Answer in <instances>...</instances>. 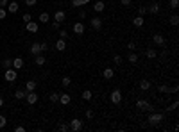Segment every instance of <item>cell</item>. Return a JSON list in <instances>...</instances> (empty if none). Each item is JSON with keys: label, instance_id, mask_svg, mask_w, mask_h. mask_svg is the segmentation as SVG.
I'll use <instances>...</instances> for the list:
<instances>
[{"label": "cell", "instance_id": "1", "mask_svg": "<svg viewBox=\"0 0 179 132\" xmlns=\"http://www.w3.org/2000/svg\"><path fill=\"white\" fill-rule=\"evenodd\" d=\"M163 120H165L163 113H156V111H152L150 116H149V125H150V127H158Z\"/></svg>", "mask_w": 179, "mask_h": 132}, {"label": "cell", "instance_id": "2", "mask_svg": "<svg viewBox=\"0 0 179 132\" xmlns=\"http://www.w3.org/2000/svg\"><path fill=\"white\" fill-rule=\"evenodd\" d=\"M109 100H111V104L118 105L122 102V91L120 89H113V91H111V95H109Z\"/></svg>", "mask_w": 179, "mask_h": 132}, {"label": "cell", "instance_id": "3", "mask_svg": "<svg viewBox=\"0 0 179 132\" xmlns=\"http://www.w3.org/2000/svg\"><path fill=\"white\" fill-rule=\"evenodd\" d=\"M4 79H6L7 82H14V80L18 79L16 70H14V68H7V70H6V73H4Z\"/></svg>", "mask_w": 179, "mask_h": 132}, {"label": "cell", "instance_id": "4", "mask_svg": "<svg viewBox=\"0 0 179 132\" xmlns=\"http://www.w3.org/2000/svg\"><path fill=\"white\" fill-rule=\"evenodd\" d=\"M68 127H70V130H74V132H79V130H82V120H79V118H74V120H70Z\"/></svg>", "mask_w": 179, "mask_h": 132}, {"label": "cell", "instance_id": "5", "mask_svg": "<svg viewBox=\"0 0 179 132\" xmlns=\"http://www.w3.org/2000/svg\"><path fill=\"white\" fill-rule=\"evenodd\" d=\"M72 31H74V34H77V36H82V34H84V31H86V27H84L82 21H75L74 27H72Z\"/></svg>", "mask_w": 179, "mask_h": 132}, {"label": "cell", "instance_id": "6", "mask_svg": "<svg viewBox=\"0 0 179 132\" xmlns=\"http://www.w3.org/2000/svg\"><path fill=\"white\" fill-rule=\"evenodd\" d=\"M152 39H154V45L156 47H165V43H167V39H165L163 34H154Z\"/></svg>", "mask_w": 179, "mask_h": 132}, {"label": "cell", "instance_id": "7", "mask_svg": "<svg viewBox=\"0 0 179 132\" xmlns=\"http://www.w3.org/2000/svg\"><path fill=\"white\" fill-rule=\"evenodd\" d=\"M90 25H92V29H95V31H100L102 29V18H99V16L92 18L90 20Z\"/></svg>", "mask_w": 179, "mask_h": 132}, {"label": "cell", "instance_id": "8", "mask_svg": "<svg viewBox=\"0 0 179 132\" xmlns=\"http://www.w3.org/2000/svg\"><path fill=\"white\" fill-rule=\"evenodd\" d=\"M25 100H27V104H29V105H34V104L38 102V95H36L34 91H27V95H25Z\"/></svg>", "mask_w": 179, "mask_h": 132}, {"label": "cell", "instance_id": "9", "mask_svg": "<svg viewBox=\"0 0 179 132\" xmlns=\"http://www.w3.org/2000/svg\"><path fill=\"white\" fill-rule=\"evenodd\" d=\"M70 102H72V97H70L68 93H61V95H59V102H57V104H61V105H68Z\"/></svg>", "mask_w": 179, "mask_h": 132}, {"label": "cell", "instance_id": "10", "mask_svg": "<svg viewBox=\"0 0 179 132\" xmlns=\"http://www.w3.org/2000/svg\"><path fill=\"white\" fill-rule=\"evenodd\" d=\"M25 31L27 32H31V34H34V32H38V23H36V21H27V23H25Z\"/></svg>", "mask_w": 179, "mask_h": 132}, {"label": "cell", "instance_id": "11", "mask_svg": "<svg viewBox=\"0 0 179 132\" xmlns=\"http://www.w3.org/2000/svg\"><path fill=\"white\" fill-rule=\"evenodd\" d=\"M160 11H161V7H160L158 2H154V4H150V6L147 7V13H150V14H158Z\"/></svg>", "mask_w": 179, "mask_h": 132}, {"label": "cell", "instance_id": "12", "mask_svg": "<svg viewBox=\"0 0 179 132\" xmlns=\"http://www.w3.org/2000/svg\"><path fill=\"white\" fill-rule=\"evenodd\" d=\"M56 50H57V52H64V50H66V39H61V38H59V39L56 41Z\"/></svg>", "mask_w": 179, "mask_h": 132}, {"label": "cell", "instance_id": "13", "mask_svg": "<svg viewBox=\"0 0 179 132\" xmlns=\"http://www.w3.org/2000/svg\"><path fill=\"white\" fill-rule=\"evenodd\" d=\"M41 52H43L41 43H32V45H31V54H32V55H38V54H41Z\"/></svg>", "mask_w": 179, "mask_h": 132}, {"label": "cell", "instance_id": "14", "mask_svg": "<svg viewBox=\"0 0 179 132\" xmlns=\"http://www.w3.org/2000/svg\"><path fill=\"white\" fill-rule=\"evenodd\" d=\"M54 20L59 21V23H63V21L66 20V13H64V11H56V13H54Z\"/></svg>", "mask_w": 179, "mask_h": 132}, {"label": "cell", "instance_id": "15", "mask_svg": "<svg viewBox=\"0 0 179 132\" xmlns=\"http://www.w3.org/2000/svg\"><path fill=\"white\" fill-rule=\"evenodd\" d=\"M24 64H25V62H24V59H21V57H14V59H13V68H14V70L24 68Z\"/></svg>", "mask_w": 179, "mask_h": 132}, {"label": "cell", "instance_id": "16", "mask_svg": "<svg viewBox=\"0 0 179 132\" xmlns=\"http://www.w3.org/2000/svg\"><path fill=\"white\" fill-rule=\"evenodd\" d=\"M104 9H106V4L102 2V0H97V2L93 4V11H95V13H102Z\"/></svg>", "mask_w": 179, "mask_h": 132}, {"label": "cell", "instance_id": "17", "mask_svg": "<svg viewBox=\"0 0 179 132\" xmlns=\"http://www.w3.org/2000/svg\"><path fill=\"white\" fill-rule=\"evenodd\" d=\"M18 9H20V6H18V2H14V0H13V2H9V4H7V13L14 14V13H16Z\"/></svg>", "mask_w": 179, "mask_h": 132}, {"label": "cell", "instance_id": "18", "mask_svg": "<svg viewBox=\"0 0 179 132\" xmlns=\"http://www.w3.org/2000/svg\"><path fill=\"white\" fill-rule=\"evenodd\" d=\"M143 23H145V20H143V16H140V14L132 20V25H134V27H143Z\"/></svg>", "mask_w": 179, "mask_h": 132}, {"label": "cell", "instance_id": "19", "mask_svg": "<svg viewBox=\"0 0 179 132\" xmlns=\"http://www.w3.org/2000/svg\"><path fill=\"white\" fill-rule=\"evenodd\" d=\"M140 89H142V91H149V89H150V82H149L147 79H142V80H140Z\"/></svg>", "mask_w": 179, "mask_h": 132}, {"label": "cell", "instance_id": "20", "mask_svg": "<svg viewBox=\"0 0 179 132\" xmlns=\"http://www.w3.org/2000/svg\"><path fill=\"white\" fill-rule=\"evenodd\" d=\"M36 80H27L25 82V91H36Z\"/></svg>", "mask_w": 179, "mask_h": 132}, {"label": "cell", "instance_id": "21", "mask_svg": "<svg viewBox=\"0 0 179 132\" xmlns=\"http://www.w3.org/2000/svg\"><path fill=\"white\" fill-rule=\"evenodd\" d=\"M145 55H147V59H156L158 57V52H156V48H147Z\"/></svg>", "mask_w": 179, "mask_h": 132}, {"label": "cell", "instance_id": "22", "mask_svg": "<svg viewBox=\"0 0 179 132\" xmlns=\"http://www.w3.org/2000/svg\"><path fill=\"white\" fill-rule=\"evenodd\" d=\"M138 59H140V57H138V54H134V52H131V54L127 55V62H131V64H136V62H138Z\"/></svg>", "mask_w": 179, "mask_h": 132}, {"label": "cell", "instance_id": "23", "mask_svg": "<svg viewBox=\"0 0 179 132\" xmlns=\"http://www.w3.org/2000/svg\"><path fill=\"white\" fill-rule=\"evenodd\" d=\"M25 95H27L25 89H16V91H14V98H16V100H24Z\"/></svg>", "mask_w": 179, "mask_h": 132}, {"label": "cell", "instance_id": "24", "mask_svg": "<svg viewBox=\"0 0 179 132\" xmlns=\"http://www.w3.org/2000/svg\"><path fill=\"white\" fill-rule=\"evenodd\" d=\"M102 77L109 80V79H113V77H115V72H113V70H111V68H106V70L102 72Z\"/></svg>", "mask_w": 179, "mask_h": 132}, {"label": "cell", "instance_id": "25", "mask_svg": "<svg viewBox=\"0 0 179 132\" xmlns=\"http://www.w3.org/2000/svg\"><path fill=\"white\" fill-rule=\"evenodd\" d=\"M50 21V14L49 13H41L39 14V23H49Z\"/></svg>", "mask_w": 179, "mask_h": 132}, {"label": "cell", "instance_id": "26", "mask_svg": "<svg viewBox=\"0 0 179 132\" xmlns=\"http://www.w3.org/2000/svg\"><path fill=\"white\" fill-rule=\"evenodd\" d=\"M136 107L140 109V111H145V109L149 107V102H147V100H138V102H136Z\"/></svg>", "mask_w": 179, "mask_h": 132}, {"label": "cell", "instance_id": "27", "mask_svg": "<svg viewBox=\"0 0 179 132\" xmlns=\"http://www.w3.org/2000/svg\"><path fill=\"white\" fill-rule=\"evenodd\" d=\"M34 57H36V59H34V62H36L38 66H43L45 62H47V59H45V57H43L41 54H38V55H34Z\"/></svg>", "mask_w": 179, "mask_h": 132}, {"label": "cell", "instance_id": "28", "mask_svg": "<svg viewBox=\"0 0 179 132\" xmlns=\"http://www.w3.org/2000/svg\"><path fill=\"white\" fill-rule=\"evenodd\" d=\"M92 98H93V93H92V91H88V89H84V91H82V100L90 102Z\"/></svg>", "mask_w": 179, "mask_h": 132}, {"label": "cell", "instance_id": "29", "mask_svg": "<svg viewBox=\"0 0 179 132\" xmlns=\"http://www.w3.org/2000/svg\"><path fill=\"white\" fill-rule=\"evenodd\" d=\"M168 21H170V25H174V27H175V25L179 23V16H177V14H172V16L168 18Z\"/></svg>", "mask_w": 179, "mask_h": 132}, {"label": "cell", "instance_id": "30", "mask_svg": "<svg viewBox=\"0 0 179 132\" xmlns=\"http://www.w3.org/2000/svg\"><path fill=\"white\" fill-rule=\"evenodd\" d=\"M49 98H50V102H52V104H57V102H59V93H56V91H54V93H50V97H49Z\"/></svg>", "mask_w": 179, "mask_h": 132}, {"label": "cell", "instance_id": "31", "mask_svg": "<svg viewBox=\"0 0 179 132\" xmlns=\"http://www.w3.org/2000/svg\"><path fill=\"white\" fill-rule=\"evenodd\" d=\"M177 105H179V102H177V100H174L170 105H167V111H168V113H170V111H175V109H177Z\"/></svg>", "mask_w": 179, "mask_h": 132}, {"label": "cell", "instance_id": "32", "mask_svg": "<svg viewBox=\"0 0 179 132\" xmlns=\"http://www.w3.org/2000/svg\"><path fill=\"white\" fill-rule=\"evenodd\" d=\"M61 84H63V87H68V86L72 84V79H70V77H63V80H61Z\"/></svg>", "mask_w": 179, "mask_h": 132}, {"label": "cell", "instance_id": "33", "mask_svg": "<svg viewBox=\"0 0 179 132\" xmlns=\"http://www.w3.org/2000/svg\"><path fill=\"white\" fill-rule=\"evenodd\" d=\"M2 66H4L6 70H7V68H13V61H11V59H4V61H2Z\"/></svg>", "mask_w": 179, "mask_h": 132}, {"label": "cell", "instance_id": "34", "mask_svg": "<svg viewBox=\"0 0 179 132\" xmlns=\"http://www.w3.org/2000/svg\"><path fill=\"white\" fill-rule=\"evenodd\" d=\"M57 130H61V132H68L70 127L66 125V123H59V125H57Z\"/></svg>", "mask_w": 179, "mask_h": 132}, {"label": "cell", "instance_id": "35", "mask_svg": "<svg viewBox=\"0 0 179 132\" xmlns=\"http://www.w3.org/2000/svg\"><path fill=\"white\" fill-rule=\"evenodd\" d=\"M158 91H160V93H168V91H170V87L165 86V84H161V86H158Z\"/></svg>", "mask_w": 179, "mask_h": 132}, {"label": "cell", "instance_id": "36", "mask_svg": "<svg viewBox=\"0 0 179 132\" xmlns=\"http://www.w3.org/2000/svg\"><path fill=\"white\" fill-rule=\"evenodd\" d=\"M122 61H124V59H122V55H118V54H117V55H113V62H115L117 66H120V64H122Z\"/></svg>", "mask_w": 179, "mask_h": 132}, {"label": "cell", "instance_id": "37", "mask_svg": "<svg viewBox=\"0 0 179 132\" xmlns=\"http://www.w3.org/2000/svg\"><path fill=\"white\" fill-rule=\"evenodd\" d=\"M59 38L66 39V38H68V31H66V29H59Z\"/></svg>", "mask_w": 179, "mask_h": 132}, {"label": "cell", "instance_id": "38", "mask_svg": "<svg viewBox=\"0 0 179 132\" xmlns=\"http://www.w3.org/2000/svg\"><path fill=\"white\" fill-rule=\"evenodd\" d=\"M6 125H7V118L4 114H0V128H4Z\"/></svg>", "mask_w": 179, "mask_h": 132}, {"label": "cell", "instance_id": "39", "mask_svg": "<svg viewBox=\"0 0 179 132\" xmlns=\"http://www.w3.org/2000/svg\"><path fill=\"white\" fill-rule=\"evenodd\" d=\"M168 4H170V6H168L170 9H177V7H179V0H170Z\"/></svg>", "mask_w": 179, "mask_h": 132}, {"label": "cell", "instance_id": "40", "mask_svg": "<svg viewBox=\"0 0 179 132\" xmlns=\"http://www.w3.org/2000/svg\"><path fill=\"white\" fill-rule=\"evenodd\" d=\"M138 14H140V16H145V14H147V7H145V6H140V7H138Z\"/></svg>", "mask_w": 179, "mask_h": 132}, {"label": "cell", "instance_id": "41", "mask_svg": "<svg viewBox=\"0 0 179 132\" xmlns=\"http://www.w3.org/2000/svg\"><path fill=\"white\" fill-rule=\"evenodd\" d=\"M50 27H52L54 31H59V29H61V23H59V21H56V20H54L52 23H50Z\"/></svg>", "mask_w": 179, "mask_h": 132}, {"label": "cell", "instance_id": "42", "mask_svg": "<svg viewBox=\"0 0 179 132\" xmlns=\"http://www.w3.org/2000/svg\"><path fill=\"white\" fill-rule=\"evenodd\" d=\"M72 6L79 9V7H82V2H81V0H72Z\"/></svg>", "mask_w": 179, "mask_h": 132}, {"label": "cell", "instance_id": "43", "mask_svg": "<svg viewBox=\"0 0 179 132\" xmlns=\"http://www.w3.org/2000/svg\"><path fill=\"white\" fill-rule=\"evenodd\" d=\"M21 20H24V23H27V21H31V20H32V16H31L29 13H25V14H24V18H21Z\"/></svg>", "mask_w": 179, "mask_h": 132}, {"label": "cell", "instance_id": "44", "mask_svg": "<svg viewBox=\"0 0 179 132\" xmlns=\"http://www.w3.org/2000/svg\"><path fill=\"white\" fill-rule=\"evenodd\" d=\"M6 16H7V11H6L4 7H0V20H4Z\"/></svg>", "mask_w": 179, "mask_h": 132}, {"label": "cell", "instance_id": "45", "mask_svg": "<svg viewBox=\"0 0 179 132\" xmlns=\"http://www.w3.org/2000/svg\"><path fill=\"white\" fill-rule=\"evenodd\" d=\"M120 4H122V6H125V7H129V6L132 4V0H120Z\"/></svg>", "mask_w": 179, "mask_h": 132}, {"label": "cell", "instance_id": "46", "mask_svg": "<svg viewBox=\"0 0 179 132\" xmlns=\"http://www.w3.org/2000/svg\"><path fill=\"white\" fill-rule=\"evenodd\" d=\"M79 18H81V20H84V18H86V11H84V9H81V7H79Z\"/></svg>", "mask_w": 179, "mask_h": 132}, {"label": "cell", "instance_id": "47", "mask_svg": "<svg viewBox=\"0 0 179 132\" xmlns=\"http://www.w3.org/2000/svg\"><path fill=\"white\" fill-rule=\"evenodd\" d=\"M86 118H88V120L93 118V111H92V109H88V111H86Z\"/></svg>", "mask_w": 179, "mask_h": 132}, {"label": "cell", "instance_id": "48", "mask_svg": "<svg viewBox=\"0 0 179 132\" xmlns=\"http://www.w3.org/2000/svg\"><path fill=\"white\" fill-rule=\"evenodd\" d=\"M25 4L32 7V6H36V4H38V0H25Z\"/></svg>", "mask_w": 179, "mask_h": 132}, {"label": "cell", "instance_id": "49", "mask_svg": "<svg viewBox=\"0 0 179 132\" xmlns=\"http://www.w3.org/2000/svg\"><path fill=\"white\" fill-rule=\"evenodd\" d=\"M127 48H129L131 52H134V48H136V45H134V43L131 41V43H127Z\"/></svg>", "mask_w": 179, "mask_h": 132}, {"label": "cell", "instance_id": "50", "mask_svg": "<svg viewBox=\"0 0 179 132\" xmlns=\"http://www.w3.org/2000/svg\"><path fill=\"white\" fill-rule=\"evenodd\" d=\"M177 91H179V87H177V86H174V87H170V91H168V93H172V95H177Z\"/></svg>", "mask_w": 179, "mask_h": 132}, {"label": "cell", "instance_id": "51", "mask_svg": "<svg viewBox=\"0 0 179 132\" xmlns=\"http://www.w3.org/2000/svg\"><path fill=\"white\" fill-rule=\"evenodd\" d=\"M9 4V0H0V7H7Z\"/></svg>", "mask_w": 179, "mask_h": 132}, {"label": "cell", "instance_id": "52", "mask_svg": "<svg viewBox=\"0 0 179 132\" xmlns=\"http://www.w3.org/2000/svg\"><path fill=\"white\" fill-rule=\"evenodd\" d=\"M24 130H25V127H21V125L14 127V132H24Z\"/></svg>", "mask_w": 179, "mask_h": 132}, {"label": "cell", "instance_id": "53", "mask_svg": "<svg viewBox=\"0 0 179 132\" xmlns=\"http://www.w3.org/2000/svg\"><path fill=\"white\" fill-rule=\"evenodd\" d=\"M145 111H147V113H152V111H156V109H154V105H150V104H149V107L145 109Z\"/></svg>", "mask_w": 179, "mask_h": 132}, {"label": "cell", "instance_id": "54", "mask_svg": "<svg viewBox=\"0 0 179 132\" xmlns=\"http://www.w3.org/2000/svg\"><path fill=\"white\" fill-rule=\"evenodd\" d=\"M81 2H82V6H84V4H90L92 0H81Z\"/></svg>", "mask_w": 179, "mask_h": 132}, {"label": "cell", "instance_id": "55", "mask_svg": "<svg viewBox=\"0 0 179 132\" xmlns=\"http://www.w3.org/2000/svg\"><path fill=\"white\" fill-rule=\"evenodd\" d=\"M2 105H4V98H2V97H0V107H2Z\"/></svg>", "mask_w": 179, "mask_h": 132}]
</instances>
